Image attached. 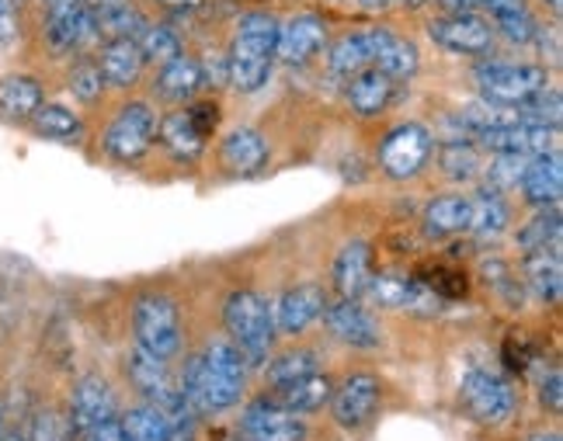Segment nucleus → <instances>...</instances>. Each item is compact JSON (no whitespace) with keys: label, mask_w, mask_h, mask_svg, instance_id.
<instances>
[{"label":"nucleus","mask_w":563,"mask_h":441,"mask_svg":"<svg viewBox=\"0 0 563 441\" xmlns=\"http://www.w3.org/2000/svg\"><path fill=\"white\" fill-rule=\"evenodd\" d=\"M539 400H543L550 410H560V404H563V376H560V368H550V376L543 379V386H539Z\"/></svg>","instance_id":"51"},{"label":"nucleus","mask_w":563,"mask_h":441,"mask_svg":"<svg viewBox=\"0 0 563 441\" xmlns=\"http://www.w3.org/2000/svg\"><path fill=\"white\" fill-rule=\"evenodd\" d=\"M133 334L136 348L157 359H175L181 351V317L175 299L167 296H143L133 310Z\"/></svg>","instance_id":"4"},{"label":"nucleus","mask_w":563,"mask_h":441,"mask_svg":"<svg viewBox=\"0 0 563 441\" xmlns=\"http://www.w3.org/2000/svg\"><path fill=\"white\" fill-rule=\"evenodd\" d=\"M199 66H202V84L227 87V53H209L206 59H199Z\"/></svg>","instance_id":"49"},{"label":"nucleus","mask_w":563,"mask_h":441,"mask_svg":"<svg viewBox=\"0 0 563 441\" xmlns=\"http://www.w3.org/2000/svg\"><path fill=\"white\" fill-rule=\"evenodd\" d=\"M428 35L435 46L456 56H487L497 38L484 14H442L428 25Z\"/></svg>","instance_id":"11"},{"label":"nucleus","mask_w":563,"mask_h":441,"mask_svg":"<svg viewBox=\"0 0 563 441\" xmlns=\"http://www.w3.org/2000/svg\"><path fill=\"white\" fill-rule=\"evenodd\" d=\"M508 202L501 198V191L484 188L470 198V233L481 236V240H497L508 230Z\"/></svg>","instance_id":"28"},{"label":"nucleus","mask_w":563,"mask_h":441,"mask_svg":"<svg viewBox=\"0 0 563 441\" xmlns=\"http://www.w3.org/2000/svg\"><path fill=\"white\" fill-rule=\"evenodd\" d=\"M323 302H328V296H323L320 285H296V289L282 293L272 306L275 330L278 334H302L313 320H320Z\"/></svg>","instance_id":"20"},{"label":"nucleus","mask_w":563,"mask_h":441,"mask_svg":"<svg viewBox=\"0 0 563 441\" xmlns=\"http://www.w3.org/2000/svg\"><path fill=\"white\" fill-rule=\"evenodd\" d=\"M46 101V87L32 74H4L0 77V119L29 122L38 104Z\"/></svg>","instance_id":"25"},{"label":"nucleus","mask_w":563,"mask_h":441,"mask_svg":"<svg viewBox=\"0 0 563 441\" xmlns=\"http://www.w3.org/2000/svg\"><path fill=\"white\" fill-rule=\"evenodd\" d=\"M323 42H328V21L320 14H296L289 21H278L275 59L286 66H302L320 53Z\"/></svg>","instance_id":"13"},{"label":"nucleus","mask_w":563,"mask_h":441,"mask_svg":"<svg viewBox=\"0 0 563 441\" xmlns=\"http://www.w3.org/2000/svg\"><path fill=\"white\" fill-rule=\"evenodd\" d=\"M98 70L104 77L108 87H133L143 74V53L136 46V38H129V35H119V38H104V46L98 49Z\"/></svg>","instance_id":"22"},{"label":"nucleus","mask_w":563,"mask_h":441,"mask_svg":"<svg viewBox=\"0 0 563 441\" xmlns=\"http://www.w3.org/2000/svg\"><path fill=\"white\" fill-rule=\"evenodd\" d=\"M331 379L328 376H320V372H313V376H302L296 383H286V386H275V400L292 410V414H313L320 410L323 404L331 400Z\"/></svg>","instance_id":"30"},{"label":"nucleus","mask_w":563,"mask_h":441,"mask_svg":"<svg viewBox=\"0 0 563 441\" xmlns=\"http://www.w3.org/2000/svg\"><path fill=\"white\" fill-rule=\"evenodd\" d=\"M518 4H526V0H484V11L497 14V11H508V8H518Z\"/></svg>","instance_id":"56"},{"label":"nucleus","mask_w":563,"mask_h":441,"mask_svg":"<svg viewBox=\"0 0 563 441\" xmlns=\"http://www.w3.org/2000/svg\"><path fill=\"white\" fill-rule=\"evenodd\" d=\"M439 164L445 170V178L470 181V178H476V170H481V153H476V146L470 140H449L439 150Z\"/></svg>","instance_id":"40"},{"label":"nucleus","mask_w":563,"mask_h":441,"mask_svg":"<svg viewBox=\"0 0 563 441\" xmlns=\"http://www.w3.org/2000/svg\"><path fill=\"white\" fill-rule=\"evenodd\" d=\"M394 84L397 80H389L386 74H379L376 66H365V70L349 77V91H344V98H349L355 115L376 119L379 112H386V104L394 101V91H397Z\"/></svg>","instance_id":"24"},{"label":"nucleus","mask_w":563,"mask_h":441,"mask_svg":"<svg viewBox=\"0 0 563 441\" xmlns=\"http://www.w3.org/2000/svg\"><path fill=\"white\" fill-rule=\"evenodd\" d=\"M122 428L129 434V441H170V431H167V421L164 414L154 407V404H143V407H133L125 417H122Z\"/></svg>","instance_id":"41"},{"label":"nucleus","mask_w":563,"mask_h":441,"mask_svg":"<svg viewBox=\"0 0 563 441\" xmlns=\"http://www.w3.org/2000/svg\"><path fill=\"white\" fill-rule=\"evenodd\" d=\"M42 38L56 56H80L91 49L101 35L88 0H42Z\"/></svg>","instance_id":"3"},{"label":"nucleus","mask_w":563,"mask_h":441,"mask_svg":"<svg viewBox=\"0 0 563 441\" xmlns=\"http://www.w3.org/2000/svg\"><path fill=\"white\" fill-rule=\"evenodd\" d=\"M0 421H4V417H0Z\"/></svg>","instance_id":"61"},{"label":"nucleus","mask_w":563,"mask_h":441,"mask_svg":"<svg viewBox=\"0 0 563 441\" xmlns=\"http://www.w3.org/2000/svg\"><path fill=\"white\" fill-rule=\"evenodd\" d=\"M369 278H373V247L365 240H352L344 244L341 254L334 257V268H331V282L341 299H362L365 289H369Z\"/></svg>","instance_id":"21"},{"label":"nucleus","mask_w":563,"mask_h":441,"mask_svg":"<svg viewBox=\"0 0 563 441\" xmlns=\"http://www.w3.org/2000/svg\"><path fill=\"white\" fill-rule=\"evenodd\" d=\"M125 372H129V379H133V386L146 396L150 404H154L157 396L170 386V376H167L164 359L150 355V351H143V348H133V351H129Z\"/></svg>","instance_id":"32"},{"label":"nucleus","mask_w":563,"mask_h":441,"mask_svg":"<svg viewBox=\"0 0 563 441\" xmlns=\"http://www.w3.org/2000/svg\"><path fill=\"white\" fill-rule=\"evenodd\" d=\"M442 14H481L484 0H435Z\"/></svg>","instance_id":"54"},{"label":"nucleus","mask_w":563,"mask_h":441,"mask_svg":"<svg viewBox=\"0 0 563 441\" xmlns=\"http://www.w3.org/2000/svg\"><path fill=\"white\" fill-rule=\"evenodd\" d=\"M334 421L341 428H362L379 407V379L373 376H349L334 393Z\"/></svg>","instance_id":"18"},{"label":"nucleus","mask_w":563,"mask_h":441,"mask_svg":"<svg viewBox=\"0 0 563 441\" xmlns=\"http://www.w3.org/2000/svg\"><path fill=\"white\" fill-rule=\"evenodd\" d=\"M460 400L481 425H505L515 414V389L508 379L487 368H470L460 379Z\"/></svg>","instance_id":"8"},{"label":"nucleus","mask_w":563,"mask_h":441,"mask_svg":"<svg viewBox=\"0 0 563 441\" xmlns=\"http://www.w3.org/2000/svg\"><path fill=\"white\" fill-rule=\"evenodd\" d=\"M74 434H77V428L70 425V417H63L56 410H46V414L35 417L29 441H74Z\"/></svg>","instance_id":"46"},{"label":"nucleus","mask_w":563,"mask_h":441,"mask_svg":"<svg viewBox=\"0 0 563 441\" xmlns=\"http://www.w3.org/2000/svg\"><path fill=\"white\" fill-rule=\"evenodd\" d=\"M490 25H494V32L497 35H505L511 46H532L536 42V35H539V21H536V14L526 8V4H518V8H508V11H497V14H490Z\"/></svg>","instance_id":"38"},{"label":"nucleus","mask_w":563,"mask_h":441,"mask_svg":"<svg viewBox=\"0 0 563 441\" xmlns=\"http://www.w3.org/2000/svg\"><path fill=\"white\" fill-rule=\"evenodd\" d=\"M328 66L338 77H352L365 70V66H369V42H365V32L341 35L328 49Z\"/></svg>","instance_id":"37"},{"label":"nucleus","mask_w":563,"mask_h":441,"mask_svg":"<svg viewBox=\"0 0 563 441\" xmlns=\"http://www.w3.org/2000/svg\"><path fill=\"white\" fill-rule=\"evenodd\" d=\"M532 348H529V341L522 338V334H511L508 341H505V365H508V372H515V376H522V372H529V365H532Z\"/></svg>","instance_id":"48"},{"label":"nucleus","mask_w":563,"mask_h":441,"mask_svg":"<svg viewBox=\"0 0 563 441\" xmlns=\"http://www.w3.org/2000/svg\"><path fill=\"white\" fill-rule=\"evenodd\" d=\"M418 278H421L435 296H442L445 302H449V299H456V296H466V275L445 268V264H428V268H424Z\"/></svg>","instance_id":"44"},{"label":"nucleus","mask_w":563,"mask_h":441,"mask_svg":"<svg viewBox=\"0 0 563 441\" xmlns=\"http://www.w3.org/2000/svg\"><path fill=\"white\" fill-rule=\"evenodd\" d=\"M29 125L38 132L42 140H56V143H67V140H77L80 136V115L74 108L59 104V101H42L38 112L29 119Z\"/></svg>","instance_id":"33"},{"label":"nucleus","mask_w":563,"mask_h":441,"mask_svg":"<svg viewBox=\"0 0 563 441\" xmlns=\"http://www.w3.org/2000/svg\"><path fill=\"white\" fill-rule=\"evenodd\" d=\"M476 87L484 91L487 101L494 104H518L532 95H539L543 87H550V74L547 66H532V63H481L473 70Z\"/></svg>","instance_id":"5"},{"label":"nucleus","mask_w":563,"mask_h":441,"mask_svg":"<svg viewBox=\"0 0 563 441\" xmlns=\"http://www.w3.org/2000/svg\"><path fill=\"white\" fill-rule=\"evenodd\" d=\"M518 188H522V198L536 209L560 206V195H563V161H560V153L550 150V153H539V157H532L526 164V174H522V181H518Z\"/></svg>","instance_id":"19"},{"label":"nucleus","mask_w":563,"mask_h":441,"mask_svg":"<svg viewBox=\"0 0 563 441\" xmlns=\"http://www.w3.org/2000/svg\"><path fill=\"white\" fill-rule=\"evenodd\" d=\"M323 323H328L331 338H338L341 344L349 348H379L383 334H379V323L373 320L369 310H362L358 299H334V302H323Z\"/></svg>","instance_id":"14"},{"label":"nucleus","mask_w":563,"mask_h":441,"mask_svg":"<svg viewBox=\"0 0 563 441\" xmlns=\"http://www.w3.org/2000/svg\"><path fill=\"white\" fill-rule=\"evenodd\" d=\"M338 4H349V0H338Z\"/></svg>","instance_id":"60"},{"label":"nucleus","mask_w":563,"mask_h":441,"mask_svg":"<svg viewBox=\"0 0 563 441\" xmlns=\"http://www.w3.org/2000/svg\"><path fill=\"white\" fill-rule=\"evenodd\" d=\"M206 4V0H161V8L164 11H170L175 18H188V14H195Z\"/></svg>","instance_id":"55"},{"label":"nucleus","mask_w":563,"mask_h":441,"mask_svg":"<svg viewBox=\"0 0 563 441\" xmlns=\"http://www.w3.org/2000/svg\"><path fill=\"white\" fill-rule=\"evenodd\" d=\"M268 164V140L257 129L241 125L233 129L223 140V167L236 178H247V174H257Z\"/></svg>","instance_id":"26"},{"label":"nucleus","mask_w":563,"mask_h":441,"mask_svg":"<svg viewBox=\"0 0 563 441\" xmlns=\"http://www.w3.org/2000/svg\"><path fill=\"white\" fill-rule=\"evenodd\" d=\"M104 77L98 70V63L95 59H84L74 66V74H70V95L84 104H95L101 95H104Z\"/></svg>","instance_id":"43"},{"label":"nucleus","mask_w":563,"mask_h":441,"mask_svg":"<svg viewBox=\"0 0 563 441\" xmlns=\"http://www.w3.org/2000/svg\"><path fill=\"white\" fill-rule=\"evenodd\" d=\"M560 233H563V219H560V206L553 209H539L529 223L518 230V247L526 254L532 251H547V247H560Z\"/></svg>","instance_id":"35"},{"label":"nucleus","mask_w":563,"mask_h":441,"mask_svg":"<svg viewBox=\"0 0 563 441\" xmlns=\"http://www.w3.org/2000/svg\"><path fill=\"white\" fill-rule=\"evenodd\" d=\"M181 393L195 414H220L230 410L244 393V379H233L227 372L206 365L202 359H191L181 372Z\"/></svg>","instance_id":"7"},{"label":"nucleus","mask_w":563,"mask_h":441,"mask_svg":"<svg viewBox=\"0 0 563 441\" xmlns=\"http://www.w3.org/2000/svg\"><path fill=\"white\" fill-rule=\"evenodd\" d=\"M275 42L278 18L265 11H251L236 21L233 42L227 49V84L241 95H254L268 84L275 70Z\"/></svg>","instance_id":"1"},{"label":"nucleus","mask_w":563,"mask_h":441,"mask_svg":"<svg viewBox=\"0 0 563 441\" xmlns=\"http://www.w3.org/2000/svg\"><path fill=\"white\" fill-rule=\"evenodd\" d=\"M223 323H227V334L233 338V348L241 351L244 365L262 368L268 362V351L275 341L272 302L262 293H251V289L233 293L223 306Z\"/></svg>","instance_id":"2"},{"label":"nucleus","mask_w":563,"mask_h":441,"mask_svg":"<svg viewBox=\"0 0 563 441\" xmlns=\"http://www.w3.org/2000/svg\"><path fill=\"white\" fill-rule=\"evenodd\" d=\"M188 115H191V122L199 125V132L209 140V132L216 129V122H220V108H216L212 101H199V104H191L188 108Z\"/></svg>","instance_id":"50"},{"label":"nucleus","mask_w":563,"mask_h":441,"mask_svg":"<svg viewBox=\"0 0 563 441\" xmlns=\"http://www.w3.org/2000/svg\"><path fill=\"white\" fill-rule=\"evenodd\" d=\"M532 157H518V153H494V164L487 167V181L494 191H508V188H518L526 174V164Z\"/></svg>","instance_id":"42"},{"label":"nucleus","mask_w":563,"mask_h":441,"mask_svg":"<svg viewBox=\"0 0 563 441\" xmlns=\"http://www.w3.org/2000/svg\"><path fill=\"white\" fill-rule=\"evenodd\" d=\"M522 275H526V285L532 289L536 299L556 302L560 293H563V257H560V247H547V251L526 254Z\"/></svg>","instance_id":"27"},{"label":"nucleus","mask_w":563,"mask_h":441,"mask_svg":"<svg viewBox=\"0 0 563 441\" xmlns=\"http://www.w3.org/2000/svg\"><path fill=\"white\" fill-rule=\"evenodd\" d=\"M358 8L365 11H383V8H407V11H418L424 4H431V0H355Z\"/></svg>","instance_id":"53"},{"label":"nucleus","mask_w":563,"mask_h":441,"mask_svg":"<svg viewBox=\"0 0 563 441\" xmlns=\"http://www.w3.org/2000/svg\"><path fill=\"white\" fill-rule=\"evenodd\" d=\"M428 236H456L470 230V198L466 195H442L424 209Z\"/></svg>","instance_id":"31"},{"label":"nucleus","mask_w":563,"mask_h":441,"mask_svg":"<svg viewBox=\"0 0 563 441\" xmlns=\"http://www.w3.org/2000/svg\"><path fill=\"white\" fill-rule=\"evenodd\" d=\"M473 140L490 153H518V157H539V153H550L556 129L547 125H526V122H501V125H487L481 132H473Z\"/></svg>","instance_id":"12"},{"label":"nucleus","mask_w":563,"mask_h":441,"mask_svg":"<svg viewBox=\"0 0 563 441\" xmlns=\"http://www.w3.org/2000/svg\"><path fill=\"white\" fill-rule=\"evenodd\" d=\"M21 38V0H0V56L11 53Z\"/></svg>","instance_id":"47"},{"label":"nucleus","mask_w":563,"mask_h":441,"mask_svg":"<svg viewBox=\"0 0 563 441\" xmlns=\"http://www.w3.org/2000/svg\"><path fill=\"white\" fill-rule=\"evenodd\" d=\"M365 42H369V66H376L389 80H407L418 74L421 53L410 38L389 29H365Z\"/></svg>","instance_id":"15"},{"label":"nucleus","mask_w":563,"mask_h":441,"mask_svg":"<svg viewBox=\"0 0 563 441\" xmlns=\"http://www.w3.org/2000/svg\"><path fill=\"white\" fill-rule=\"evenodd\" d=\"M202 66L195 56H175L170 63H164L157 70V80H154V91L161 101L167 104H188L195 95L202 91Z\"/></svg>","instance_id":"23"},{"label":"nucleus","mask_w":563,"mask_h":441,"mask_svg":"<svg viewBox=\"0 0 563 441\" xmlns=\"http://www.w3.org/2000/svg\"><path fill=\"white\" fill-rule=\"evenodd\" d=\"M133 38H136V46H140V53H143L146 63L164 66V63H170L175 56H181V38H178L175 29L164 25V21H143L140 32Z\"/></svg>","instance_id":"34"},{"label":"nucleus","mask_w":563,"mask_h":441,"mask_svg":"<svg viewBox=\"0 0 563 441\" xmlns=\"http://www.w3.org/2000/svg\"><path fill=\"white\" fill-rule=\"evenodd\" d=\"M247 441H302L307 428H302L299 414L286 410L278 400H254L244 410L241 421Z\"/></svg>","instance_id":"16"},{"label":"nucleus","mask_w":563,"mask_h":441,"mask_svg":"<svg viewBox=\"0 0 563 441\" xmlns=\"http://www.w3.org/2000/svg\"><path fill=\"white\" fill-rule=\"evenodd\" d=\"M157 132H161V143L167 153H175L178 161H195L206 146V136L199 132V125L191 122L188 108L185 112H170L157 122Z\"/></svg>","instance_id":"29"},{"label":"nucleus","mask_w":563,"mask_h":441,"mask_svg":"<svg viewBox=\"0 0 563 441\" xmlns=\"http://www.w3.org/2000/svg\"><path fill=\"white\" fill-rule=\"evenodd\" d=\"M119 404H115V393L101 376H88L74 386L70 396V425L77 431H91L104 421H115Z\"/></svg>","instance_id":"17"},{"label":"nucleus","mask_w":563,"mask_h":441,"mask_svg":"<svg viewBox=\"0 0 563 441\" xmlns=\"http://www.w3.org/2000/svg\"><path fill=\"white\" fill-rule=\"evenodd\" d=\"M157 136V115H154V108L143 104V101H133V104H125L122 112L112 119V125L104 129V153L112 161H140L143 153L150 150V143H154Z\"/></svg>","instance_id":"9"},{"label":"nucleus","mask_w":563,"mask_h":441,"mask_svg":"<svg viewBox=\"0 0 563 441\" xmlns=\"http://www.w3.org/2000/svg\"><path fill=\"white\" fill-rule=\"evenodd\" d=\"M320 372V355L317 351H286V355H278L275 362H268V383L272 386H286V383H296L302 376H313Z\"/></svg>","instance_id":"39"},{"label":"nucleus","mask_w":563,"mask_h":441,"mask_svg":"<svg viewBox=\"0 0 563 441\" xmlns=\"http://www.w3.org/2000/svg\"><path fill=\"white\" fill-rule=\"evenodd\" d=\"M481 272H484V278H487V285L490 289L501 296V299H508L511 306H518L522 302V289H518V282H515V275H511V268L501 261V257H484L481 261Z\"/></svg>","instance_id":"45"},{"label":"nucleus","mask_w":563,"mask_h":441,"mask_svg":"<svg viewBox=\"0 0 563 441\" xmlns=\"http://www.w3.org/2000/svg\"><path fill=\"white\" fill-rule=\"evenodd\" d=\"M532 441H560V434H556V431H550V434H536Z\"/></svg>","instance_id":"58"},{"label":"nucleus","mask_w":563,"mask_h":441,"mask_svg":"<svg viewBox=\"0 0 563 441\" xmlns=\"http://www.w3.org/2000/svg\"><path fill=\"white\" fill-rule=\"evenodd\" d=\"M539 4H543V8H550L553 14H560V8H563V0H539Z\"/></svg>","instance_id":"57"},{"label":"nucleus","mask_w":563,"mask_h":441,"mask_svg":"<svg viewBox=\"0 0 563 441\" xmlns=\"http://www.w3.org/2000/svg\"><path fill=\"white\" fill-rule=\"evenodd\" d=\"M511 115L515 122H526V125H547V129H556L560 125V115H563V101H560V91L556 87H543L539 95L526 98L511 104Z\"/></svg>","instance_id":"36"},{"label":"nucleus","mask_w":563,"mask_h":441,"mask_svg":"<svg viewBox=\"0 0 563 441\" xmlns=\"http://www.w3.org/2000/svg\"><path fill=\"white\" fill-rule=\"evenodd\" d=\"M365 299L379 310H397V313H418L431 317L445 310V299L428 289L421 278H407V275H373Z\"/></svg>","instance_id":"10"},{"label":"nucleus","mask_w":563,"mask_h":441,"mask_svg":"<svg viewBox=\"0 0 563 441\" xmlns=\"http://www.w3.org/2000/svg\"><path fill=\"white\" fill-rule=\"evenodd\" d=\"M431 153H435V140H431V132L424 125L418 122L397 125L379 143V170L394 181L418 178L424 164L431 161Z\"/></svg>","instance_id":"6"},{"label":"nucleus","mask_w":563,"mask_h":441,"mask_svg":"<svg viewBox=\"0 0 563 441\" xmlns=\"http://www.w3.org/2000/svg\"><path fill=\"white\" fill-rule=\"evenodd\" d=\"M0 441H25L21 434H0Z\"/></svg>","instance_id":"59"},{"label":"nucleus","mask_w":563,"mask_h":441,"mask_svg":"<svg viewBox=\"0 0 563 441\" xmlns=\"http://www.w3.org/2000/svg\"><path fill=\"white\" fill-rule=\"evenodd\" d=\"M84 441H129V434H125L122 421H104V425L91 428Z\"/></svg>","instance_id":"52"}]
</instances>
